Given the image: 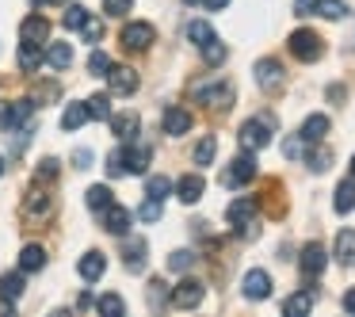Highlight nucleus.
<instances>
[{
    "label": "nucleus",
    "mask_w": 355,
    "mask_h": 317,
    "mask_svg": "<svg viewBox=\"0 0 355 317\" xmlns=\"http://www.w3.org/2000/svg\"><path fill=\"white\" fill-rule=\"evenodd\" d=\"M291 54L298 58V62H317V58L324 54V42L317 31H309V27H302V31L291 35Z\"/></svg>",
    "instance_id": "nucleus-1"
},
{
    "label": "nucleus",
    "mask_w": 355,
    "mask_h": 317,
    "mask_svg": "<svg viewBox=\"0 0 355 317\" xmlns=\"http://www.w3.org/2000/svg\"><path fill=\"white\" fill-rule=\"evenodd\" d=\"M252 176H256V157H252V149H248V153L233 157V164L222 172V184L225 187H237V184H248Z\"/></svg>",
    "instance_id": "nucleus-2"
},
{
    "label": "nucleus",
    "mask_w": 355,
    "mask_h": 317,
    "mask_svg": "<svg viewBox=\"0 0 355 317\" xmlns=\"http://www.w3.org/2000/svg\"><path fill=\"white\" fill-rule=\"evenodd\" d=\"M268 142H271V123L268 119H248V123L241 126V146L245 149L256 153V149H263Z\"/></svg>",
    "instance_id": "nucleus-3"
},
{
    "label": "nucleus",
    "mask_w": 355,
    "mask_h": 317,
    "mask_svg": "<svg viewBox=\"0 0 355 317\" xmlns=\"http://www.w3.org/2000/svg\"><path fill=\"white\" fill-rule=\"evenodd\" d=\"M202 294H207V286H202L199 279H184L180 286H172V306L176 309H195L202 302Z\"/></svg>",
    "instance_id": "nucleus-4"
},
{
    "label": "nucleus",
    "mask_w": 355,
    "mask_h": 317,
    "mask_svg": "<svg viewBox=\"0 0 355 317\" xmlns=\"http://www.w3.org/2000/svg\"><path fill=\"white\" fill-rule=\"evenodd\" d=\"M191 92H195V100L207 103V108H230V103H233V88L230 85H218V80H214V85H195Z\"/></svg>",
    "instance_id": "nucleus-5"
},
{
    "label": "nucleus",
    "mask_w": 355,
    "mask_h": 317,
    "mask_svg": "<svg viewBox=\"0 0 355 317\" xmlns=\"http://www.w3.org/2000/svg\"><path fill=\"white\" fill-rule=\"evenodd\" d=\"M256 80H260L263 92H279V88H283V65H279L275 58L256 62Z\"/></svg>",
    "instance_id": "nucleus-6"
},
{
    "label": "nucleus",
    "mask_w": 355,
    "mask_h": 317,
    "mask_svg": "<svg viewBox=\"0 0 355 317\" xmlns=\"http://www.w3.org/2000/svg\"><path fill=\"white\" fill-rule=\"evenodd\" d=\"M107 85L115 96H130V92H138V73L126 69V65H115V69H107Z\"/></svg>",
    "instance_id": "nucleus-7"
},
{
    "label": "nucleus",
    "mask_w": 355,
    "mask_h": 317,
    "mask_svg": "<svg viewBox=\"0 0 355 317\" xmlns=\"http://www.w3.org/2000/svg\"><path fill=\"white\" fill-rule=\"evenodd\" d=\"M298 264H302V275L317 279V275L324 271V264H329V256H324V248L313 241V245H306V248H302V260H298Z\"/></svg>",
    "instance_id": "nucleus-8"
},
{
    "label": "nucleus",
    "mask_w": 355,
    "mask_h": 317,
    "mask_svg": "<svg viewBox=\"0 0 355 317\" xmlns=\"http://www.w3.org/2000/svg\"><path fill=\"white\" fill-rule=\"evenodd\" d=\"M24 210H27V218H35V222H46V218L54 214V195L31 191V195H27V203H24Z\"/></svg>",
    "instance_id": "nucleus-9"
},
{
    "label": "nucleus",
    "mask_w": 355,
    "mask_h": 317,
    "mask_svg": "<svg viewBox=\"0 0 355 317\" xmlns=\"http://www.w3.org/2000/svg\"><path fill=\"white\" fill-rule=\"evenodd\" d=\"M153 42V27L149 24H126L123 27V46L126 50H146Z\"/></svg>",
    "instance_id": "nucleus-10"
},
{
    "label": "nucleus",
    "mask_w": 355,
    "mask_h": 317,
    "mask_svg": "<svg viewBox=\"0 0 355 317\" xmlns=\"http://www.w3.org/2000/svg\"><path fill=\"white\" fill-rule=\"evenodd\" d=\"M103 230L115 233V237H126V233H130V210H123V207L111 203V207L103 210Z\"/></svg>",
    "instance_id": "nucleus-11"
},
{
    "label": "nucleus",
    "mask_w": 355,
    "mask_h": 317,
    "mask_svg": "<svg viewBox=\"0 0 355 317\" xmlns=\"http://www.w3.org/2000/svg\"><path fill=\"white\" fill-rule=\"evenodd\" d=\"M149 157H153V149H149V146H138V142L130 138V146L123 149L126 172H146V169H149Z\"/></svg>",
    "instance_id": "nucleus-12"
},
{
    "label": "nucleus",
    "mask_w": 355,
    "mask_h": 317,
    "mask_svg": "<svg viewBox=\"0 0 355 317\" xmlns=\"http://www.w3.org/2000/svg\"><path fill=\"white\" fill-rule=\"evenodd\" d=\"M46 35H50V24L42 16H27L24 27H19V39L31 42V46H42V42H46Z\"/></svg>",
    "instance_id": "nucleus-13"
},
{
    "label": "nucleus",
    "mask_w": 355,
    "mask_h": 317,
    "mask_svg": "<svg viewBox=\"0 0 355 317\" xmlns=\"http://www.w3.org/2000/svg\"><path fill=\"white\" fill-rule=\"evenodd\" d=\"M245 294H248L252 302L268 298V294H271V275H268V271H260V268L248 271V275H245Z\"/></svg>",
    "instance_id": "nucleus-14"
},
{
    "label": "nucleus",
    "mask_w": 355,
    "mask_h": 317,
    "mask_svg": "<svg viewBox=\"0 0 355 317\" xmlns=\"http://www.w3.org/2000/svg\"><path fill=\"white\" fill-rule=\"evenodd\" d=\"M141 119L134 115V111H119V115H111V130L119 134V142H130L134 134H138Z\"/></svg>",
    "instance_id": "nucleus-15"
},
{
    "label": "nucleus",
    "mask_w": 355,
    "mask_h": 317,
    "mask_svg": "<svg viewBox=\"0 0 355 317\" xmlns=\"http://www.w3.org/2000/svg\"><path fill=\"white\" fill-rule=\"evenodd\" d=\"M202 176H191V172H187V176H180V184H176V195H180V203H187V207H191V203H199L202 199Z\"/></svg>",
    "instance_id": "nucleus-16"
},
{
    "label": "nucleus",
    "mask_w": 355,
    "mask_h": 317,
    "mask_svg": "<svg viewBox=\"0 0 355 317\" xmlns=\"http://www.w3.org/2000/svg\"><path fill=\"white\" fill-rule=\"evenodd\" d=\"M191 130V115H187L184 108H168L164 111V134H172V138H180V134Z\"/></svg>",
    "instance_id": "nucleus-17"
},
{
    "label": "nucleus",
    "mask_w": 355,
    "mask_h": 317,
    "mask_svg": "<svg viewBox=\"0 0 355 317\" xmlns=\"http://www.w3.org/2000/svg\"><path fill=\"white\" fill-rule=\"evenodd\" d=\"M42 268H46V248H42V245H27L24 252H19V271L31 275V271H42Z\"/></svg>",
    "instance_id": "nucleus-18"
},
{
    "label": "nucleus",
    "mask_w": 355,
    "mask_h": 317,
    "mask_svg": "<svg viewBox=\"0 0 355 317\" xmlns=\"http://www.w3.org/2000/svg\"><path fill=\"white\" fill-rule=\"evenodd\" d=\"M324 134H329V115H309L306 123H302L298 138H302V142H309V146H313V142H321Z\"/></svg>",
    "instance_id": "nucleus-19"
},
{
    "label": "nucleus",
    "mask_w": 355,
    "mask_h": 317,
    "mask_svg": "<svg viewBox=\"0 0 355 317\" xmlns=\"http://www.w3.org/2000/svg\"><path fill=\"white\" fill-rule=\"evenodd\" d=\"M103 268H107V260H103V252H96V248H92V252H85V256H80V264H77V271L88 279V283H96V279L103 275Z\"/></svg>",
    "instance_id": "nucleus-20"
},
{
    "label": "nucleus",
    "mask_w": 355,
    "mask_h": 317,
    "mask_svg": "<svg viewBox=\"0 0 355 317\" xmlns=\"http://www.w3.org/2000/svg\"><path fill=\"white\" fill-rule=\"evenodd\" d=\"M336 260L344 264V268L355 264V230H340L336 233Z\"/></svg>",
    "instance_id": "nucleus-21"
},
{
    "label": "nucleus",
    "mask_w": 355,
    "mask_h": 317,
    "mask_svg": "<svg viewBox=\"0 0 355 317\" xmlns=\"http://www.w3.org/2000/svg\"><path fill=\"white\" fill-rule=\"evenodd\" d=\"M24 286H27L24 271H8V275H0V298H8V302H16L19 294H24Z\"/></svg>",
    "instance_id": "nucleus-22"
},
{
    "label": "nucleus",
    "mask_w": 355,
    "mask_h": 317,
    "mask_svg": "<svg viewBox=\"0 0 355 317\" xmlns=\"http://www.w3.org/2000/svg\"><path fill=\"white\" fill-rule=\"evenodd\" d=\"M225 218H230L233 225L252 222V218H256V203H252V199H233V203H230V210H225Z\"/></svg>",
    "instance_id": "nucleus-23"
},
{
    "label": "nucleus",
    "mask_w": 355,
    "mask_h": 317,
    "mask_svg": "<svg viewBox=\"0 0 355 317\" xmlns=\"http://www.w3.org/2000/svg\"><path fill=\"white\" fill-rule=\"evenodd\" d=\"M42 58H46L50 69H65V65L73 62V50H69V42H54V46H50Z\"/></svg>",
    "instance_id": "nucleus-24"
},
{
    "label": "nucleus",
    "mask_w": 355,
    "mask_h": 317,
    "mask_svg": "<svg viewBox=\"0 0 355 317\" xmlns=\"http://www.w3.org/2000/svg\"><path fill=\"white\" fill-rule=\"evenodd\" d=\"M332 207H336L340 214H352V210H355V184H352V180H344V184L336 187V199H332Z\"/></svg>",
    "instance_id": "nucleus-25"
},
{
    "label": "nucleus",
    "mask_w": 355,
    "mask_h": 317,
    "mask_svg": "<svg viewBox=\"0 0 355 317\" xmlns=\"http://www.w3.org/2000/svg\"><path fill=\"white\" fill-rule=\"evenodd\" d=\"M309 306H313V291H298V294H291V298L283 302V314L298 317V314H306Z\"/></svg>",
    "instance_id": "nucleus-26"
},
{
    "label": "nucleus",
    "mask_w": 355,
    "mask_h": 317,
    "mask_svg": "<svg viewBox=\"0 0 355 317\" xmlns=\"http://www.w3.org/2000/svg\"><path fill=\"white\" fill-rule=\"evenodd\" d=\"M187 39H191L195 46H207V42L214 39V27H210L207 19H191V24H187Z\"/></svg>",
    "instance_id": "nucleus-27"
},
{
    "label": "nucleus",
    "mask_w": 355,
    "mask_h": 317,
    "mask_svg": "<svg viewBox=\"0 0 355 317\" xmlns=\"http://www.w3.org/2000/svg\"><path fill=\"white\" fill-rule=\"evenodd\" d=\"M31 111H35V100H16V103H8V126H24L27 119H31Z\"/></svg>",
    "instance_id": "nucleus-28"
},
{
    "label": "nucleus",
    "mask_w": 355,
    "mask_h": 317,
    "mask_svg": "<svg viewBox=\"0 0 355 317\" xmlns=\"http://www.w3.org/2000/svg\"><path fill=\"white\" fill-rule=\"evenodd\" d=\"M85 123H88V108L85 103H69L65 115H62V126L65 130H77V126H85Z\"/></svg>",
    "instance_id": "nucleus-29"
},
{
    "label": "nucleus",
    "mask_w": 355,
    "mask_h": 317,
    "mask_svg": "<svg viewBox=\"0 0 355 317\" xmlns=\"http://www.w3.org/2000/svg\"><path fill=\"white\" fill-rule=\"evenodd\" d=\"M85 203H88V210H107V207H111V191H107V184H96V187H88Z\"/></svg>",
    "instance_id": "nucleus-30"
},
{
    "label": "nucleus",
    "mask_w": 355,
    "mask_h": 317,
    "mask_svg": "<svg viewBox=\"0 0 355 317\" xmlns=\"http://www.w3.org/2000/svg\"><path fill=\"white\" fill-rule=\"evenodd\" d=\"M317 16H324V19H344L347 16V4L344 0H317Z\"/></svg>",
    "instance_id": "nucleus-31"
},
{
    "label": "nucleus",
    "mask_w": 355,
    "mask_h": 317,
    "mask_svg": "<svg viewBox=\"0 0 355 317\" xmlns=\"http://www.w3.org/2000/svg\"><path fill=\"white\" fill-rule=\"evenodd\" d=\"M168 191H172V180L168 176H149L146 180V195H149V199H168Z\"/></svg>",
    "instance_id": "nucleus-32"
},
{
    "label": "nucleus",
    "mask_w": 355,
    "mask_h": 317,
    "mask_svg": "<svg viewBox=\"0 0 355 317\" xmlns=\"http://www.w3.org/2000/svg\"><path fill=\"white\" fill-rule=\"evenodd\" d=\"M39 62H42L39 46H31V42H24V46H19V69L35 73V69H39Z\"/></svg>",
    "instance_id": "nucleus-33"
},
{
    "label": "nucleus",
    "mask_w": 355,
    "mask_h": 317,
    "mask_svg": "<svg viewBox=\"0 0 355 317\" xmlns=\"http://www.w3.org/2000/svg\"><path fill=\"white\" fill-rule=\"evenodd\" d=\"M123 256H126V268H130V271H141V256H146V241H130Z\"/></svg>",
    "instance_id": "nucleus-34"
},
{
    "label": "nucleus",
    "mask_w": 355,
    "mask_h": 317,
    "mask_svg": "<svg viewBox=\"0 0 355 317\" xmlns=\"http://www.w3.org/2000/svg\"><path fill=\"white\" fill-rule=\"evenodd\" d=\"M88 108V119H111V108H107V96H92V100H85Z\"/></svg>",
    "instance_id": "nucleus-35"
},
{
    "label": "nucleus",
    "mask_w": 355,
    "mask_h": 317,
    "mask_svg": "<svg viewBox=\"0 0 355 317\" xmlns=\"http://www.w3.org/2000/svg\"><path fill=\"white\" fill-rule=\"evenodd\" d=\"M85 24H88V8H80V4H69V12H65V27H69V31H80Z\"/></svg>",
    "instance_id": "nucleus-36"
},
{
    "label": "nucleus",
    "mask_w": 355,
    "mask_h": 317,
    "mask_svg": "<svg viewBox=\"0 0 355 317\" xmlns=\"http://www.w3.org/2000/svg\"><path fill=\"white\" fill-rule=\"evenodd\" d=\"M214 153H218V142L214 138H202L199 146H195V164H210V161H214Z\"/></svg>",
    "instance_id": "nucleus-37"
},
{
    "label": "nucleus",
    "mask_w": 355,
    "mask_h": 317,
    "mask_svg": "<svg viewBox=\"0 0 355 317\" xmlns=\"http://www.w3.org/2000/svg\"><path fill=\"white\" fill-rule=\"evenodd\" d=\"M199 50H202V58H207V65H222L225 62V46L218 39H210L207 46H199Z\"/></svg>",
    "instance_id": "nucleus-38"
},
{
    "label": "nucleus",
    "mask_w": 355,
    "mask_h": 317,
    "mask_svg": "<svg viewBox=\"0 0 355 317\" xmlns=\"http://www.w3.org/2000/svg\"><path fill=\"white\" fill-rule=\"evenodd\" d=\"M123 309H126V302L119 298V294H103L100 298V314L103 317H115V314H123Z\"/></svg>",
    "instance_id": "nucleus-39"
},
{
    "label": "nucleus",
    "mask_w": 355,
    "mask_h": 317,
    "mask_svg": "<svg viewBox=\"0 0 355 317\" xmlns=\"http://www.w3.org/2000/svg\"><path fill=\"white\" fill-rule=\"evenodd\" d=\"M35 180H39V184H50V180H58V161H54V157L39 161V169H35Z\"/></svg>",
    "instance_id": "nucleus-40"
},
{
    "label": "nucleus",
    "mask_w": 355,
    "mask_h": 317,
    "mask_svg": "<svg viewBox=\"0 0 355 317\" xmlns=\"http://www.w3.org/2000/svg\"><path fill=\"white\" fill-rule=\"evenodd\" d=\"M107 69H111V58L96 50V54L88 58V73H92V77H107Z\"/></svg>",
    "instance_id": "nucleus-41"
},
{
    "label": "nucleus",
    "mask_w": 355,
    "mask_h": 317,
    "mask_svg": "<svg viewBox=\"0 0 355 317\" xmlns=\"http://www.w3.org/2000/svg\"><path fill=\"white\" fill-rule=\"evenodd\" d=\"M138 218L141 222H157V218H161V199H149L146 195V203L138 207Z\"/></svg>",
    "instance_id": "nucleus-42"
},
{
    "label": "nucleus",
    "mask_w": 355,
    "mask_h": 317,
    "mask_svg": "<svg viewBox=\"0 0 355 317\" xmlns=\"http://www.w3.org/2000/svg\"><path fill=\"white\" fill-rule=\"evenodd\" d=\"M191 264H195V252H187V248H180V252L168 256V268H172V271H187Z\"/></svg>",
    "instance_id": "nucleus-43"
},
{
    "label": "nucleus",
    "mask_w": 355,
    "mask_h": 317,
    "mask_svg": "<svg viewBox=\"0 0 355 317\" xmlns=\"http://www.w3.org/2000/svg\"><path fill=\"white\" fill-rule=\"evenodd\" d=\"M329 164H332V153H329V149H317V153H309V169H313V172H324Z\"/></svg>",
    "instance_id": "nucleus-44"
},
{
    "label": "nucleus",
    "mask_w": 355,
    "mask_h": 317,
    "mask_svg": "<svg viewBox=\"0 0 355 317\" xmlns=\"http://www.w3.org/2000/svg\"><path fill=\"white\" fill-rule=\"evenodd\" d=\"M107 176H126V164H123V149L107 157Z\"/></svg>",
    "instance_id": "nucleus-45"
},
{
    "label": "nucleus",
    "mask_w": 355,
    "mask_h": 317,
    "mask_svg": "<svg viewBox=\"0 0 355 317\" xmlns=\"http://www.w3.org/2000/svg\"><path fill=\"white\" fill-rule=\"evenodd\" d=\"M80 35H85V39H92V42H100V39H103V24H100V19L88 16V24L80 27Z\"/></svg>",
    "instance_id": "nucleus-46"
},
{
    "label": "nucleus",
    "mask_w": 355,
    "mask_h": 317,
    "mask_svg": "<svg viewBox=\"0 0 355 317\" xmlns=\"http://www.w3.org/2000/svg\"><path fill=\"white\" fill-rule=\"evenodd\" d=\"M134 0H103V12L107 16H123V12H130Z\"/></svg>",
    "instance_id": "nucleus-47"
},
{
    "label": "nucleus",
    "mask_w": 355,
    "mask_h": 317,
    "mask_svg": "<svg viewBox=\"0 0 355 317\" xmlns=\"http://www.w3.org/2000/svg\"><path fill=\"white\" fill-rule=\"evenodd\" d=\"M73 161H77V169H88V164H92V149H77Z\"/></svg>",
    "instance_id": "nucleus-48"
},
{
    "label": "nucleus",
    "mask_w": 355,
    "mask_h": 317,
    "mask_svg": "<svg viewBox=\"0 0 355 317\" xmlns=\"http://www.w3.org/2000/svg\"><path fill=\"white\" fill-rule=\"evenodd\" d=\"M313 8H317V0H294V12H298V16H309Z\"/></svg>",
    "instance_id": "nucleus-49"
},
{
    "label": "nucleus",
    "mask_w": 355,
    "mask_h": 317,
    "mask_svg": "<svg viewBox=\"0 0 355 317\" xmlns=\"http://www.w3.org/2000/svg\"><path fill=\"white\" fill-rule=\"evenodd\" d=\"M283 153H286V157H298V153H302V138H291V142L283 146Z\"/></svg>",
    "instance_id": "nucleus-50"
},
{
    "label": "nucleus",
    "mask_w": 355,
    "mask_h": 317,
    "mask_svg": "<svg viewBox=\"0 0 355 317\" xmlns=\"http://www.w3.org/2000/svg\"><path fill=\"white\" fill-rule=\"evenodd\" d=\"M58 92H62L58 85H42V88H39V96H46V100H58Z\"/></svg>",
    "instance_id": "nucleus-51"
},
{
    "label": "nucleus",
    "mask_w": 355,
    "mask_h": 317,
    "mask_svg": "<svg viewBox=\"0 0 355 317\" xmlns=\"http://www.w3.org/2000/svg\"><path fill=\"white\" fill-rule=\"evenodd\" d=\"M344 309H347V314H355V286L344 294Z\"/></svg>",
    "instance_id": "nucleus-52"
},
{
    "label": "nucleus",
    "mask_w": 355,
    "mask_h": 317,
    "mask_svg": "<svg viewBox=\"0 0 355 317\" xmlns=\"http://www.w3.org/2000/svg\"><path fill=\"white\" fill-rule=\"evenodd\" d=\"M202 4H207V8H210V12H222V8H225V4H230V0H202Z\"/></svg>",
    "instance_id": "nucleus-53"
},
{
    "label": "nucleus",
    "mask_w": 355,
    "mask_h": 317,
    "mask_svg": "<svg viewBox=\"0 0 355 317\" xmlns=\"http://www.w3.org/2000/svg\"><path fill=\"white\" fill-rule=\"evenodd\" d=\"M8 126V103H0V130Z\"/></svg>",
    "instance_id": "nucleus-54"
},
{
    "label": "nucleus",
    "mask_w": 355,
    "mask_h": 317,
    "mask_svg": "<svg viewBox=\"0 0 355 317\" xmlns=\"http://www.w3.org/2000/svg\"><path fill=\"white\" fill-rule=\"evenodd\" d=\"M31 4H35V8H39V4H46V0H31Z\"/></svg>",
    "instance_id": "nucleus-55"
},
{
    "label": "nucleus",
    "mask_w": 355,
    "mask_h": 317,
    "mask_svg": "<svg viewBox=\"0 0 355 317\" xmlns=\"http://www.w3.org/2000/svg\"><path fill=\"white\" fill-rule=\"evenodd\" d=\"M352 176H355V157H352Z\"/></svg>",
    "instance_id": "nucleus-56"
},
{
    "label": "nucleus",
    "mask_w": 355,
    "mask_h": 317,
    "mask_svg": "<svg viewBox=\"0 0 355 317\" xmlns=\"http://www.w3.org/2000/svg\"><path fill=\"white\" fill-rule=\"evenodd\" d=\"M0 172H4V157H0Z\"/></svg>",
    "instance_id": "nucleus-57"
},
{
    "label": "nucleus",
    "mask_w": 355,
    "mask_h": 317,
    "mask_svg": "<svg viewBox=\"0 0 355 317\" xmlns=\"http://www.w3.org/2000/svg\"><path fill=\"white\" fill-rule=\"evenodd\" d=\"M187 4H199V0H187Z\"/></svg>",
    "instance_id": "nucleus-58"
}]
</instances>
